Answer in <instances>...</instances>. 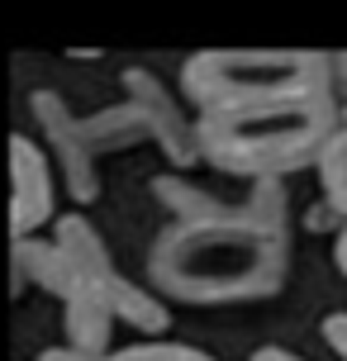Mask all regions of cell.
Returning a JSON list of instances; mask_svg holds the SVG:
<instances>
[{
  "label": "cell",
  "mask_w": 347,
  "mask_h": 361,
  "mask_svg": "<svg viewBox=\"0 0 347 361\" xmlns=\"http://www.w3.org/2000/svg\"><path fill=\"white\" fill-rule=\"evenodd\" d=\"M195 152L224 176L286 180L319 162L338 128L329 53L200 48L181 62Z\"/></svg>",
  "instance_id": "6da1fadb"
},
{
  "label": "cell",
  "mask_w": 347,
  "mask_h": 361,
  "mask_svg": "<svg viewBox=\"0 0 347 361\" xmlns=\"http://www.w3.org/2000/svg\"><path fill=\"white\" fill-rule=\"evenodd\" d=\"M147 195L166 219L143 252V276L166 309L267 305L291 286L295 219L286 180L262 176L238 195H214L185 171H166L147 180Z\"/></svg>",
  "instance_id": "7a4b0ae2"
},
{
  "label": "cell",
  "mask_w": 347,
  "mask_h": 361,
  "mask_svg": "<svg viewBox=\"0 0 347 361\" xmlns=\"http://www.w3.org/2000/svg\"><path fill=\"white\" fill-rule=\"evenodd\" d=\"M10 281L15 295L19 286H38L62 305V347L76 357H105L114 324L138 328L143 338H166L171 328V309L119 271L110 243L81 209L57 214L48 233L19 238L10 247Z\"/></svg>",
  "instance_id": "3957f363"
},
{
  "label": "cell",
  "mask_w": 347,
  "mask_h": 361,
  "mask_svg": "<svg viewBox=\"0 0 347 361\" xmlns=\"http://www.w3.org/2000/svg\"><path fill=\"white\" fill-rule=\"evenodd\" d=\"M29 114L38 124V147L48 152L57 185L76 200V209L100 200V162L110 152L152 143L176 171L200 162L195 133H190V109H185V100L171 95V86L152 67H124L119 72V100L100 109L81 114L67 105V95L34 90Z\"/></svg>",
  "instance_id": "277c9868"
},
{
  "label": "cell",
  "mask_w": 347,
  "mask_h": 361,
  "mask_svg": "<svg viewBox=\"0 0 347 361\" xmlns=\"http://www.w3.org/2000/svg\"><path fill=\"white\" fill-rule=\"evenodd\" d=\"M10 238H38L57 219V171L34 133H10Z\"/></svg>",
  "instance_id": "5b68a950"
},
{
  "label": "cell",
  "mask_w": 347,
  "mask_h": 361,
  "mask_svg": "<svg viewBox=\"0 0 347 361\" xmlns=\"http://www.w3.org/2000/svg\"><path fill=\"white\" fill-rule=\"evenodd\" d=\"M38 361H214L205 347L195 343H176V338H143V343L128 347H110L105 357H76L67 347H48L38 352Z\"/></svg>",
  "instance_id": "8992f818"
},
{
  "label": "cell",
  "mask_w": 347,
  "mask_h": 361,
  "mask_svg": "<svg viewBox=\"0 0 347 361\" xmlns=\"http://www.w3.org/2000/svg\"><path fill=\"white\" fill-rule=\"evenodd\" d=\"M314 176H319V190H324V204L333 209V219L347 224V109H338V128L319 152Z\"/></svg>",
  "instance_id": "52a82bcc"
},
{
  "label": "cell",
  "mask_w": 347,
  "mask_h": 361,
  "mask_svg": "<svg viewBox=\"0 0 347 361\" xmlns=\"http://www.w3.org/2000/svg\"><path fill=\"white\" fill-rule=\"evenodd\" d=\"M324 343H329L333 361H347V309H333L324 319ZM248 361H305V357L291 352V347H257Z\"/></svg>",
  "instance_id": "ba28073f"
},
{
  "label": "cell",
  "mask_w": 347,
  "mask_h": 361,
  "mask_svg": "<svg viewBox=\"0 0 347 361\" xmlns=\"http://www.w3.org/2000/svg\"><path fill=\"white\" fill-rule=\"evenodd\" d=\"M333 267H338V276L347 281V224L333 233Z\"/></svg>",
  "instance_id": "9c48e42d"
}]
</instances>
